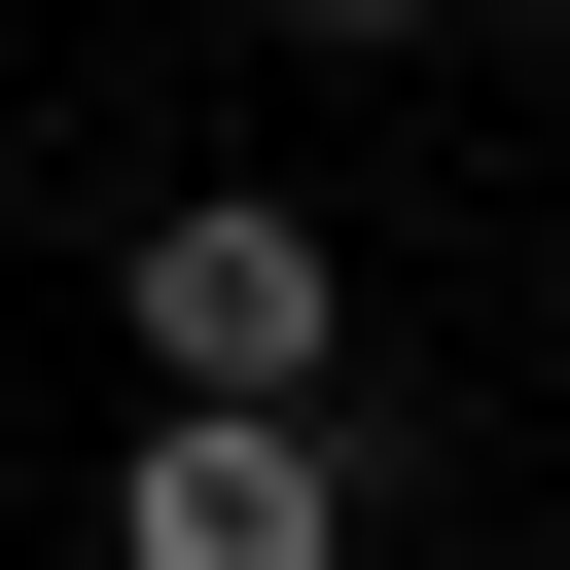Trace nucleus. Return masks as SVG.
I'll use <instances>...</instances> for the list:
<instances>
[{
  "instance_id": "1",
  "label": "nucleus",
  "mask_w": 570,
  "mask_h": 570,
  "mask_svg": "<svg viewBox=\"0 0 570 570\" xmlns=\"http://www.w3.org/2000/svg\"><path fill=\"white\" fill-rule=\"evenodd\" d=\"M107 321H142V392H321V356H356V249H321L285 178H178V214L107 249Z\"/></svg>"
},
{
  "instance_id": "2",
  "label": "nucleus",
  "mask_w": 570,
  "mask_h": 570,
  "mask_svg": "<svg viewBox=\"0 0 570 570\" xmlns=\"http://www.w3.org/2000/svg\"><path fill=\"white\" fill-rule=\"evenodd\" d=\"M107 570H356V428H321V392H142Z\"/></svg>"
},
{
  "instance_id": "3",
  "label": "nucleus",
  "mask_w": 570,
  "mask_h": 570,
  "mask_svg": "<svg viewBox=\"0 0 570 570\" xmlns=\"http://www.w3.org/2000/svg\"><path fill=\"white\" fill-rule=\"evenodd\" d=\"M285 36H356V71H392V36H463V0H285Z\"/></svg>"
}]
</instances>
